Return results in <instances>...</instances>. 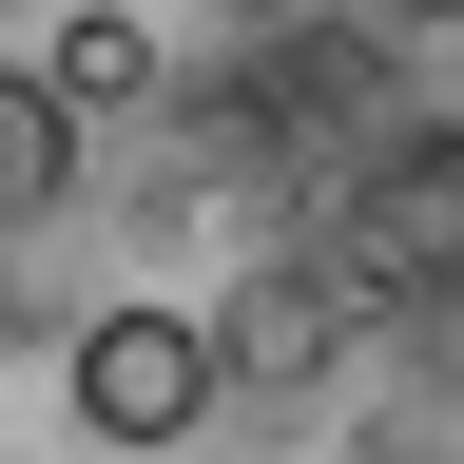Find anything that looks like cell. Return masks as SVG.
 <instances>
[{"mask_svg": "<svg viewBox=\"0 0 464 464\" xmlns=\"http://www.w3.org/2000/svg\"><path fill=\"white\" fill-rule=\"evenodd\" d=\"M78 426L97 445H194L213 426V329L194 310H97L78 329Z\"/></svg>", "mask_w": 464, "mask_h": 464, "instance_id": "obj_1", "label": "cell"}, {"mask_svg": "<svg viewBox=\"0 0 464 464\" xmlns=\"http://www.w3.org/2000/svg\"><path fill=\"white\" fill-rule=\"evenodd\" d=\"M58 213H78V97L0 58V232H58Z\"/></svg>", "mask_w": 464, "mask_h": 464, "instance_id": "obj_2", "label": "cell"}, {"mask_svg": "<svg viewBox=\"0 0 464 464\" xmlns=\"http://www.w3.org/2000/svg\"><path fill=\"white\" fill-rule=\"evenodd\" d=\"M39 78L78 97V116H97V97H155V20H116V0H97V20H58V39H39Z\"/></svg>", "mask_w": 464, "mask_h": 464, "instance_id": "obj_3", "label": "cell"}]
</instances>
